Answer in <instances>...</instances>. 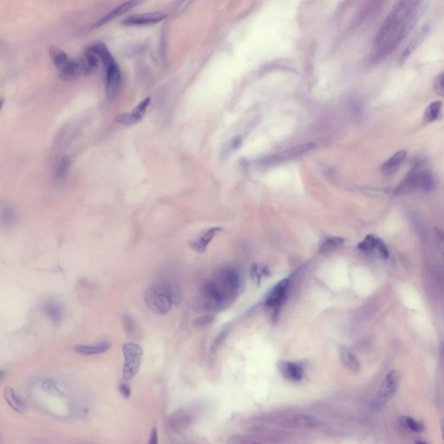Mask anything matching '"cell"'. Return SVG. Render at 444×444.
I'll use <instances>...</instances> for the list:
<instances>
[{
	"label": "cell",
	"mask_w": 444,
	"mask_h": 444,
	"mask_svg": "<svg viewBox=\"0 0 444 444\" xmlns=\"http://www.w3.org/2000/svg\"><path fill=\"white\" fill-rule=\"evenodd\" d=\"M176 288L166 282L153 284L145 291L144 301L147 306L154 313L165 315L171 310L173 305L180 299Z\"/></svg>",
	"instance_id": "cell-1"
},
{
	"label": "cell",
	"mask_w": 444,
	"mask_h": 444,
	"mask_svg": "<svg viewBox=\"0 0 444 444\" xmlns=\"http://www.w3.org/2000/svg\"><path fill=\"white\" fill-rule=\"evenodd\" d=\"M420 0H399L393 10L386 18L385 22L379 29L376 35V42L382 44L400 29L403 21L409 16V13L414 9Z\"/></svg>",
	"instance_id": "cell-2"
},
{
	"label": "cell",
	"mask_w": 444,
	"mask_h": 444,
	"mask_svg": "<svg viewBox=\"0 0 444 444\" xmlns=\"http://www.w3.org/2000/svg\"><path fill=\"white\" fill-rule=\"evenodd\" d=\"M434 187V179L423 164H418L408 173L398 187L395 189V195L403 196L419 189L429 191Z\"/></svg>",
	"instance_id": "cell-3"
},
{
	"label": "cell",
	"mask_w": 444,
	"mask_h": 444,
	"mask_svg": "<svg viewBox=\"0 0 444 444\" xmlns=\"http://www.w3.org/2000/svg\"><path fill=\"white\" fill-rule=\"evenodd\" d=\"M122 376L125 381H130L139 371L143 358V351L138 343L129 342L122 347Z\"/></svg>",
	"instance_id": "cell-4"
},
{
	"label": "cell",
	"mask_w": 444,
	"mask_h": 444,
	"mask_svg": "<svg viewBox=\"0 0 444 444\" xmlns=\"http://www.w3.org/2000/svg\"><path fill=\"white\" fill-rule=\"evenodd\" d=\"M400 373L396 370H391L385 376L379 387L378 392L371 402V409L379 411L385 408L389 400L394 397L399 385Z\"/></svg>",
	"instance_id": "cell-5"
},
{
	"label": "cell",
	"mask_w": 444,
	"mask_h": 444,
	"mask_svg": "<svg viewBox=\"0 0 444 444\" xmlns=\"http://www.w3.org/2000/svg\"><path fill=\"white\" fill-rule=\"evenodd\" d=\"M106 72V96L108 100L113 101L117 98L121 90L122 77L121 70L114 57L104 62Z\"/></svg>",
	"instance_id": "cell-6"
},
{
	"label": "cell",
	"mask_w": 444,
	"mask_h": 444,
	"mask_svg": "<svg viewBox=\"0 0 444 444\" xmlns=\"http://www.w3.org/2000/svg\"><path fill=\"white\" fill-rule=\"evenodd\" d=\"M166 18V15L163 12H150L144 14H137L131 16L123 20V24L130 26H141V25H149L154 24L163 21Z\"/></svg>",
	"instance_id": "cell-7"
},
{
	"label": "cell",
	"mask_w": 444,
	"mask_h": 444,
	"mask_svg": "<svg viewBox=\"0 0 444 444\" xmlns=\"http://www.w3.org/2000/svg\"><path fill=\"white\" fill-rule=\"evenodd\" d=\"M288 288L289 279L288 278H284L281 281L278 282L268 294L266 300V305L268 307L276 308L281 305L288 294Z\"/></svg>",
	"instance_id": "cell-8"
},
{
	"label": "cell",
	"mask_w": 444,
	"mask_h": 444,
	"mask_svg": "<svg viewBox=\"0 0 444 444\" xmlns=\"http://www.w3.org/2000/svg\"><path fill=\"white\" fill-rule=\"evenodd\" d=\"M141 2H142V0H129L127 2L121 4L120 6L116 7L115 9H113L111 12H109L105 17L98 21V23L95 24V27L103 26L104 24L110 23L114 19H116V18H118L122 14L131 11V9H133L134 7H136Z\"/></svg>",
	"instance_id": "cell-9"
},
{
	"label": "cell",
	"mask_w": 444,
	"mask_h": 444,
	"mask_svg": "<svg viewBox=\"0 0 444 444\" xmlns=\"http://www.w3.org/2000/svg\"><path fill=\"white\" fill-rule=\"evenodd\" d=\"M80 64L82 67V75L89 76L97 71L102 62L98 54L92 50L91 47H89L85 51L83 58L80 60Z\"/></svg>",
	"instance_id": "cell-10"
},
{
	"label": "cell",
	"mask_w": 444,
	"mask_h": 444,
	"mask_svg": "<svg viewBox=\"0 0 444 444\" xmlns=\"http://www.w3.org/2000/svg\"><path fill=\"white\" fill-rule=\"evenodd\" d=\"M429 26L424 25L420 31L418 33V35L415 37L414 39H412L411 42L409 45L406 46L405 49L402 51V53L400 54L399 59H398V64L400 66H403V64L406 62V60L409 58L416 49L421 45L422 42H424V39L429 34Z\"/></svg>",
	"instance_id": "cell-11"
},
{
	"label": "cell",
	"mask_w": 444,
	"mask_h": 444,
	"mask_svg": "<svg viewBox=\"0 0 444 444\" xmlns=\"http://www.w3.org/2000/svg\"><path fill=\"white\" fill-rule=\"evenodd\" d=\"M282 422L292 426L300 427V428H311L319 425L317 418L310 415L305 414L288 415L286 417H283Z\"/></svg>",
	"instance_id": "cell-12"
},
{
	"label": "cell",
	"mask_w": 444,
	"mask_h": 444,
	"mask_svg": "<svg viewBox=\"0 0 444 444\" xmlns=\"http://www.w3.org/2000/svg\"><path fill=\"white\" fill-rule=\"evenodd\" d=\"M406 157H407L406 150H400L396 154H394L381 167L383 175L385 176H391L395 174L399 169L400 167L402 166L403 162L405 161Z\"/></svg>",
	"instance_id": "cell-13"
},
{
	"label": "cell",
	"mask_w": 444,
	"mask_h": 444,
	"mask_svg": "<svg viewBox=\"0 0 444 444\" xmlns=\"http://www.w3.org/2000/svg\"><path fill=\"white\" fill-rule=\"evenodd\" d=\"M4 398L6 403L13 410L18 413H24L26 409V404L23 398L11 387H6L3 391Z\"/></svg>",
	"instance_id": "cell-14"
},
{
	"label": "cell",
	"mask_w": 444,
	"mask_h": 444,
	"mask_svg": "<svg viewBox=\"0 0 444 444\" xmlns=\"http://www.w3.org/2000/svg\"><path fill=\"white\" fill-rule=\"evenodd\" d=\"M110 343L108 342H100L92 344H77L75 345L73 350L82 355L91 356L106 353L110 349Z\"/></svg>",
	"instance_id": "cell-15"
},
{
	"label": "cell",
	"mask_w": 444,
	"mask_h": 444,
	"mask_svg": "<svg viewBox=\"0 0 444 444\" xmlns=\"http://www.w3.org/2000/svg\"><path fill=\"white\" fill-rule=\"evenodd\" d=\"M221 230L222 229L220 228H210V229H208L207 231L204 232L203 234H201L198 239H196L195 241H193L190 244V246L196 252H205L207 246H208V244L211 242V240H213V237L216 235V234H218Z\"/></svg>",
	"instance_id": "cell-16"
},
{
	"label": "cell",
	"mask_w": 444,
	"mask_h": 444,
	"mask_svg": "<svg viewBox=\"0 0 444 444\" xmlns=\"http://www.w3.org/2000/svg\"><path fill=\"white\" fill-rule=\"evenodd\" d=\"M339 357H340L341 363L346 370H349L352 373H358L360 370V364L359 359L356 358V356L345 347L339 348Z\"/></svg>",
	"instance_id": "cell-17"
},
{
	"label": "cell",
	"mask_w": 444,
	"mask_h": 444,
	"mask_svg": "<svg viewBox=\"0 0 444 444\" xmlns=\"http://www.w3.org/2000/svg\"><path fill=\"white\" fill-rule=\"evenodd\" d=\"M282 373L292 381H300L303 378V369L299 364L293 362H284L280 365Z\"/></svg>",
	"instance_id": "cell-18"
},
{
	"label": "cell",
	"mask_w": 444,
	"mask_h": 444,
	"mask_svg": "<svg viewBox=\"0 0 444 444\" xmlns=\"http://www.w3.org/2000/svg\"><path fill=\"white\" fill-rule=\"evenodd\" d=\"M43 310L48 317L55 323H59L62 320L64 311L59 303L54 300H48L43 305Z\"/></svg>",
	"instance_id": "cell-19"
},
{
	"label": "cell",
	"mask_w": 444,
	"mask_h": 444,
	"mask_svg": "<svg viewBox=\"0 0 444 444\" xmlns=\"http://www.w3.org/2000/svg\"><path fill=\"white\" fill-rule=\"evenodd\" d=\"M190 416L187 414L186 411L176 412L175 414L172 415L169 420V426L171 427V429L175 430H180V429H186L190 424Z\"/></svg>",
	"instance_id": "cell-20"
},
{
	"label": "cell",
	"mask_w": 444,
	"mask_h": 444,
	"mask_svg": "<svg viewBox=\"0 0 444 444\" xmlns=\"http://www.w3.org/2000/svg\"><path fill=\"white\" fill-rule=\"evenodd\" d=\"M50 56L53 62L54 66H56L59 71L66 68L72 60L69 57L68 55L65 51L57 48H51Z\"/></svg>",
	"instance_id": "cell-21"
},
{
	"label": "cell",
	"mask_w": 444,
	"mask_h": 444,
	"mask_svg": "<svg viewBox=\"0 0 444 444\" xmlns=\"http://www.w3.org/2000/svg\"><path fill=\"white\" fill-rule=\"evenodd\" d=\"M441 106H442V104L440 101H435L432 104H429L424 112V121L433 122L435 120H437L440 116V113H441Z\"/></svg>",
	"instance_id": "cell-22"
},
{
	"label": "cell",
	"mask_w": 444,
	"mask_h": 444,
	"mask_svg": "<svg viewBox=\"0 0 444 444\" xmlns=\"http://www.w3.org/2000/svg\"><path fill=\"white\" fill-rule=\"evenodd\" d=\"M399 424L401 426L409 429L410 431L415 433H421L424 431V425L422 422L416 420L414 418L409 417H402L399 418Z\"/></svg>",
	"instance_id": "cell-23"
},
{
	"label": "cell",
	"mask_w": 444,
	"mask_h": 444,
	"mask_svg": "<svg viewBox=\"0 0 444 444\" xmlns=\"http://www.w3.org/2000/svg\"><path fill=\"white\" fill-rule=\"evenodd\" d=\"M344 240L342 238L339 237H330L327 238L324 240L323 242L321 243L320 247V252L321 253H327L329 252H332L335 249L340 247L343 245Z\"/></svg>",
	"instance_id": "cell-24"
},
{
	"label": "cell",
	"mask_w": 444,
	"mask_h": 444,
	"mask_svg": "<svg viewBox=\"0 0 444 444\" xmlns=\"http://www.w3.org/2000/svg\"><path fill=\"white\" fill-rule=\"evenodd\" d=\"M70 166H71V158L68 155L62 157L56 169V178L57 180H64L66 178L68 174Z\"/></svg>",
	"instance_id": "cell-25"
},
{
	"label": "cell",
	"mask_w": 444,
	"mask_h": 444,
	"mask_svg": "<svg viewBox=\"0 0 444 444\" xmlns=\"http://www.w3.org/2000/svg\"><path fill=\"white\" fill-rule=\"evenodd\" d=\"M150 103H151V98H145L131 112L137 118L139 119L140 121H142V117L147 113V110H148V108L149 107Z\"/></svg>",
	"instance_id": "cell-26"
},
{
	"label": "cell",
	"mask_w": 444,
	"mask_h": 444,
	"mask_svg": "<svg viewBox=\"0 0 444 444\" xmlns=\"http://www.w3.org/2000/svg\"><path fill=\"white\" fill-rule=\"evenodd\" d=\"M376 238L373 235H367L364 240L359 244V248L364 252H371L376 249Z\"/></svg>",
	"instance_id": "cell-27"
},
{
	"label": "cell",
	"mask_w": 444,
	"mask_h": 444,
	"mask_svg": "<svg viewBox=\"0 0 444 444\" xmlns=\"http://www.w3.org/2000/svg\"><path fill=\"white\" fill-rule=\"evenodd\" d=\"M116 121L119 122V123H121V124L127 125V126H133V125L137 124L141 121H140L139 119L137 118L136 116H134L132 112H129L120 114L116 117Z\"/></svg>",
	"instance_id": "cell-28"
},
{
	"label": "cell",
	"mask_w": 444,
	"mask_h": 444,
	"mask_svg": "<svg viewBox=\"0 0 444 444\" xmlns=\"http://www.w3.org/2000/svg\"><path fill=\"white\" fill-rule=\"evenodd\" d=\"M435 240L439 252L444 258V232L441 231L438 228H435Z\"/></svg>",
	"instance_id": "cell-29"
},
{
	"label": "cell",
	"mask_w": 444,
	"mask_h": 444,
	"mask_svg": "<svg viewBox=\"0 0 444 444\" xmlns=\"http://www.w3.org/2000/svg\"><path fill=\"white\" fill-rule=\"evenodd\" d=\"M434 89L437 95L444 97V72L435 77Z\"/></svg>",
	"instance_id": "cell-30"
},
{
	"label": "cell",
	"mask_w": 444,
	"mask_h": 444,
	"mask_svg": "<svg viewBox=\"0 0 444 444\" xmlns=\"http://www.w3.org/2000/svg\"><path fill=\"white\" fill-rule=\"evenodd\" d=\"M375 250H376V252H378L380 257L383 258L384 260L388 259L389 256H390L388 247H387V246L385 245V243L382 240L377 239V238H376V249Z\"/></svg>",
	"instance_id": "cell-31"
},
{
	"label": "cell",
	"mask_w": 444,
	"mask_h": 444,
	"mask_svg": "<svg viewBox=\"0 0 444 444\" xmlns=\"http://www.w3.org/2000/svg\"><path fill=\"white\" fill-rule=\"evenodd\" d=\"M122 322H123L125 331H126L128 334H134L135 332H136L137 326H136V324L134 322L133 319L131 316H129V315H125L123 319H122Z\"/></svg>",
	"instance_id": "cell-32"
},
{
	"label": "cell",
	"mask_w": 444,
	"mask_h": 444,
	"mask_svg": "<svg viewBox=\"0 0 444 444\" xmlns=\"http://www.w3.org/2000/svg\"><path fill=\"white\" fill-rule=\"evenodd\" d=\"M226 336H227V332H221V333H220V334H219V336L213 340V343H212V345H211V351L214 352L215 350L218 349V348L220 346L222 342L225 340Z\"/></svg>",
	"instance_id": "cell-33"
},
{
	"label": "cell",
	"mask_w": 444,
	"mask_h": 444,
	"mask_svg": "<svg viewBox=\"0 0 444 444\" xmlns=\"http://www.w3.org/2000/svg\"><path fill=\"white\" fill-rule=\"evenodd\" d=\"M213 320V316H212V315H205V316H202V317L198 318L196 320V326H199V327L207 326V324L212 322Z\"/></svg>",
	"instance_id": "cell-34"
},
{
	"label": "cell",
	"mask_w": 444,
	"mask_h": 444,
	"mask_svg": "<svg viewBox=\"0 0 444 444\" xmlns=\"http://www.w3.org/2000/svg\"><path fill=\"white\" fill-rule=\"evenodd\" d=\"M119 391H120L121 395H122V397H126V398H129V397H131V386L128 385L127 383L124 382L120 384V385H119Z\"/></svg>",
	"instance_id": "cell-35"
},
{
	"label": "cell",
	"mask_w": 444,
	"mask_h": 444,
	"mask_svg": "<svg viewBox=\"0 0 444 444\" xmlns=\"http://www.w3.org/2000/svg\"><path fill=\"white\" fill-rule=\"evenodd\" d=\"M157 442H158L157 429L156 428H153L151 430V433H150V436H149V443L157 444Z\"/></svg>",
	"instance_id": "cell-36"
},
{
	"label": "cell",
	"mask_w": 444,
	"mask_h": 444,
	"mask_svg": "<svg viewBox=\"0 0 444 444\" xmlns=\"http://www.w3.org/2000/svg\"><path fill=\"white\" fill-rule=\"evenodd\" d=\"M441 435H442V438H443V441H444V421H442V422H441Z\"/></svg>",
	"instance_id": "cell-37"
}]
</instances>
